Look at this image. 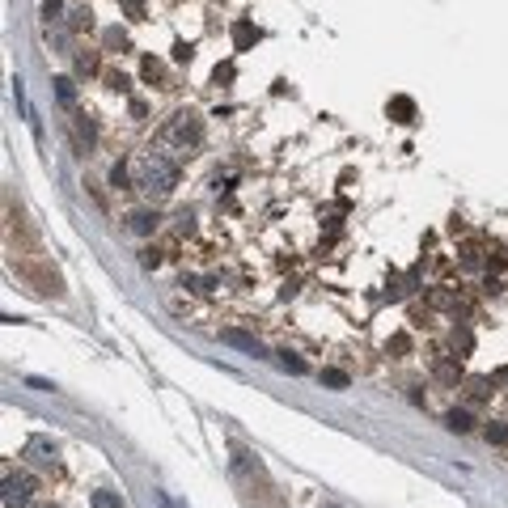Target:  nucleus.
I'll list each match as a JSON object with an SVG mask.
<instances>
[{
    "mask_svg": "<svg viewBox=\"0 0 508 508\" xmlns=\"http://www.w3.org/2000/svg\"><path fill=\"white\" fill-rule=\"evenodd\" d=\"M284 369H288V373H305V365H301L297 356H288V352H284Z\"/></svg>",
    "mask_w": 508,
    "mask_h": 508,
    "instance_id": "obj_26",
    "label": "nucleus"
},
{
    "mask_svg": "<svg viewBox=\"0 0 508 508\" xmlns=\"http://www.w3.org/2000/svg\"><path fill=\"white\" fill-rule=\"evenodd\" d=\"M487 441L492 445H508V424H492L487 428Z\"/></svg>",
    "mask_w": 508,
    "mask_h": 508,
    "instance_id": "obj_18",
    "label": "nucleus"
},
{
    "mask_svg": "<svg viewBox=\"0 0 508 508\" xmlns=\"http://www.w3.org/2000/svg\"><path fill=\"white\" fill-rule=\"evenodd\" d=\"M390 352H398V356L411 352V339H407V335H394V339H390Z\"/></svg>",
    "mask_w": 508,
    "mask_h": 508,
    "instance_id": "obj_24",
    "label": "nucleus"
},
{
    "mask_svg": "<svg viewBox=\"0 0 508 508\" xmlns=\"http://www.w3.org/2000/svg\"><path fill=\"white\" fill-rule=\"evenodd\" d=\"M428 301L437 305V309H457V297L453 293H428Z\"/></svg>",
    "mask_w": 508,
    "mask_h": 508,
    "instance_id": "obj_16",
    "label": "nucleus"
},
{
    "mask_svg": "<svg viewBox=\"0 0 508 508\" xmlns=\"http://www.w3.org/2000/svg\"><path fill=\"white\" fill-rule=\"evenodd\" d=\"M56 98H60L64 106H72V98H77V89H72V81H68V77H60V81H56Z\"/></svg>",
    "mask_w": 508,
    "mask_h": 508,
    "instance_id": "obj_13",
    "label": "nucleus"
},
{
    "mask_svg": "<svg viewBox=\"0 0 508 508\" xmlns=\"http://www.w3.org/2000/svg\"><path fill=\"white\" fill-rule=\"evenodd\" d=\"M102 43L110 47V51H114V47H119V51H123V47H128V34H123V30H119V26H110V30L102 34Z\"/></svg>",
    "mask_w": 508,
    "mask_h": 508,
    "instance_id": "obj_12",
    "label": "nucleus"
},
{
    "mask_svg": "<svg viewBox=\"0 0 508 508\" xmlns=\"http://www.w3.org/2000/svg\"><path fill=\"white\" fill-rule=\"evenodd\" d=\"M390 119L394 123H415V102L411 98H390Z\"/></svg>",
    "mask_w": 508,
    "mask_h": 508,
    "instance_id": "obj_6",
    "label": "nucleus"
},
{
    "mask_svg": "<svg viewBox=\"0 0 508 508\" xmlns=\"http://www.w3.org/2000/svg\"><path fill=\"white\" fill-rule=\"evenodd\" d=\"M26 457L34 466H56V445L47 441V437H30L26 441Z\"/></svg>",
    "mask_w": 508,
    "mask_h": 508,
    "instance_id": "obj_4",
    "label": "nucleus"
},
{
    "mask_svg": "<svg viewBox=\"0 0 508 508\" xmlns=\"http://www.w3.org/2000/svg\"><path fill=\"white\" fill-rule=\"evenodd\" d=\"M199 140H204V123H199V114H174L169 123L161 128V144L165 149H178V153H191V149H199Z\"/></svg>",
    "mask_w": 508,
    "mask_h": 508,
    "instance_id": "obj_2",
    "label": "nucleus"
},
{
    "mask_svg": "<svg viewBox=\"0 0 508 508\" xmlns=\"http://www.w3.org/2000/svg\"><path fill=\"white\" fill-rule=\"evenodd\" d=\"M191 56H195V47H191V43H174V60L178 64H186Z\"/></svg>",
    "mask_w": 508,
    "mask_h": 508,
    "instance_id": "obj_22",
    "label": "nucleus"
},
{
    "mask_svg": "<svg viewBox=\"0 0 508 508\" xmlns=\"http://www.w3.org/2000/svg\"><path fill=\"white\" fill-rule=\"evenodd\" d=\"M322 381H326V385H335V390H348V385H352V381H348V373H339V369H322Z\"/></svg>",
    "mask_w": 508,
    "mask_h": 508,
    "instance_id": "obj_14",
    "label": "nucleus"
},
{
    "mask_svg": "<svg viewBox=\"0 0 508 508\" xmlns=\"http://www.w3.org/2000/svg\"><path fill=\"white\" fill-rule=\"evenodd\" d=\"M132 169H136V186L144 191V195H169V191L178 186V178H182V165L169 157V153H161V149H149V153H140L136 161H132Z\"/></svg>",
    "mask_w": 508,
    "mask_h": 508,
    "instance_id": "obj_1",
    "label": "nucleus"
},
{
    "mask_svg": "<svg viewBox=\"0 0 508 508\" xmlns=\"http://www.w3.org/2000/svg\"><path fill=\"white\" fill-rule=\"evenodd\" d=\"M140 72H144V81H157V85L165 81V68H161V60H153V56L140 64Z\"/></svg>",
    "mask_w": 508,
    "mask_h": 508,
    "instance_id": "obj_9",
    "label": "nucleus"
},
{
    "mask_svg": "<svg viewBox=\"0 0 508 508\" xmlns=\"http://www.w3.org/2000/svg\"><path fill=\"white\" fill-rule=\"evenodd\" d=\"M119 5H123V13H128V17H136V21L144 17V0H119Z\"/></svg>",
    "mask_w": 508,
    "mask_h": 508,
    "instance_id": "obj_20",
    "label": "nucleus"
},
{
    "mask_svg": "<svg viewBox=\"0 0 508 508\" xmlns=\"http://www.w3.org/2000/svg\"><path fill=\"white\" fill-rule=\"evenodd\" d=\"M453 348H457V352H470V348H474V335H470L466 326H453Z\"/></svg>",
    "mask_w": 508,
    "mask_h": 508,
    "instance_id": "obj_11",
    "label": "nucleus"
},
{
    "mask_svg": "<svg viewBox=\"0 0 508 508\" xmlns=\"http://www.w3.org/2000/svg\"><path fill=\"white\" fill-rule=\"evenodd\" d=\"M437 377H445V381H457V365H449V360H441V365H437Z\"/></svg>",
    "mask_w": 508,
    "mask_h": 508,
    "instance_id": "obj_23",
    "label": "nucleus"
},
{
    "mask_svg": "<svg viewBox=\"0 0 508 508\" xmlns=\"http://www.w3.org/2000/svg\"><path fill=\"white\" fill-rule=\"evenodd\" d=\"M445 424H449L453 432H470V428H474V420L466 415V411H449V415H445Z\"/></svg>",
    "mask_w": 508,
    "mask_h": 508,
    "instance_id": "obj_10",
    "label": "nucleus"
},
{
    "mask_svg": "<svg viewBox=\"0 0 508 508\" xmlns=\"http://www.w3.org/2000/svg\"><path fill=\"white\" fill-rule=\"evenodd\" d=\"M34 500V479L30 474H5V508H26Z\"/></svg>",
    "mask_w": 508,
    "mask_h": 508,
    "instance_id": "obj_3",
    "label": "nucleus"
},
{
    "mask_svg": "<svg viewBox=\"0 0 508 508\" xmlns=\"http://www.w3.org/2000/svg\"><path fill=\"white\" fill-rule=\"evenodd\" d=\"M77 68L81 72H98V56H77Z\"/></svg>",
    "mask_w": 508,
    "mask_h": 508,
    "instance_id": "obj_25",
    "label": "nucleus"
},
{
    "mask_svg": "<svg viewBox=\"0 0 508 508\" xmlns=\"http://www.w3.org/2000/svg\"><path fill=\"white\" fill-rule=\"evenodd\" d=\"M140 263H144V267H157L161 254H157V250H144V258H140Z\"/></svg>",
    "mask_w": 508,
    "mask_h": 508,
    "instance_id": "obj_27",
    "label": "nucleus"
},
{
    "mask_svg": "<svg viewBox=\"0 0 508 508\" xmlns=\"http://www.w3.org/2000/svg\"><path fill=\"white\" fill-rule=\"evenodd\" d=\"M250 43H258V26H254V21H237V26H233V47L246 51Z\"/></svg>",
    "mask_w": 508,
    "mask_h": 508,
    "instance_id": "obj_5",
    "label": "nucleus"
},
{
    "mask_svg": "<svg viewBox=\"0 0 508 508\" xmlns=\"http://www.w3.org/2000/svg\"><path fill=\"white\" fill-rule=\"evenodd\" d=\"M93 508H123V500L110 492H93Z\"/></svg>",
    "mask_w": 508,
    "mask_h": 508,
    "instance_id": "obj_15",
    "label": "nucleus"
},
{
    "mask_svg": "<svg viewBox=\"0 0 508 508\" xmlns=\"http://www.w3.org/2000/svg\"><path fill=\"white\" fill-rule=\"evenodd\" d=\"M225 343H233V348H241V352H254V356L263 352L258 339H254V335H241V330H225Z\"/></svg>",
    "mask_w": 508,
    "mask_h": 508,
    "instance_id": "obj_8",
    "label": "nucleus"
},
{
    "mask_svg": "<svg viewBox=\"0 0 508 508\" xmlns=\"http://www.w3.org/2000/svg\"><path fill=\"white\" fill-rule=\"evenodd\" d=\"M128 229L132 233H153L157 229V212H132L128 216Z\"/></svg>",
    "mask_w": 508,
    "mask_h": 508,
    "instance_id": "obj_7",
    "label": "nucleus"
},
{
    "mask_svg": "<svg viewBox=\"0 0 508 508\" xmlns=\"http://www.w3.org/2000/svg\"><path fill=\"white\" fill-rule=\"evenodd\" d=\"M60 9H64L60 0H43V17H47V21H60Z\"/></svg>",
    "mask_w": 508,
    "mask_h": 508,
    "instance_id": "obj_21",
    "label": "nucleus"
},
{
    "mask_svg": "<svg viewBox=\"0 0 508 508\" xmlns=\"http://www.w3.org/2000/svg\"><path fill=\"white\" fill-rule=\"evenodd\" d=\"M128 174H132V165H128V161H119V165L110 169V182H114V186H128Z\"/></svg>",
    "mask_w": 508,
    "mask_h": 508,
    "instance_id": "obj_17",
    "label": "nucleus"
},
{
    "mask_svg": "<svg viewBox=\"0 0 508 508\" xmlns=\"http://www.w3.org/2000/svg\"><path fill=\"white\" fill-rule=\"evenodd\" d=\"M466 394H470V398H487V381H483V377L466 381Z\"/></svg>",
    "mask_w": 508,
    "mask_h": 508,
    "instance_id": "obj_19",
    "label": "nucleus"
}]
</instances>
